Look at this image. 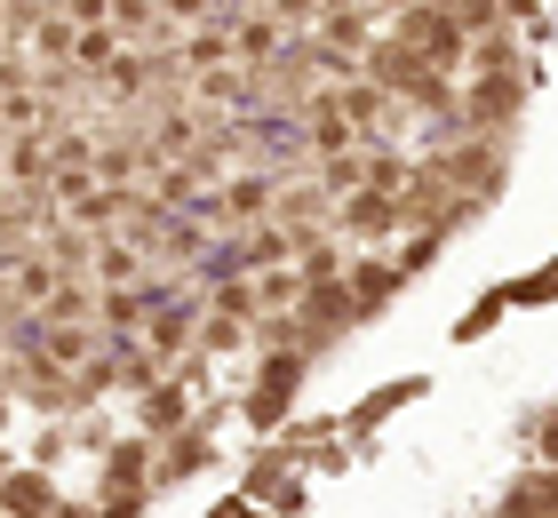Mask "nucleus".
<instances>
[{"label": "nucleus", "instance_id": "f257e3e1", "mask_svg": "<svg viewBox=\"0 0 558 518\" xmlns=\"http://www.w3.org/2000/svg\"><path fill=\"white\" fill-rule=\"evenodd\" d=\"M0 264H9V279H16V303H48V296L64 288L48 255H0Z\"/></svg>", "mask_w": 558, "mask_h": 518}, {"label": "nucleus", "instance_id": "f03ea898", "mask_svg": "<svg viewBox=\"0 0 558 518\" xmlns=\"http://www.w3.org/2000/svg\"><path fill=\"white\" fill-rule=\"evenodd\" d=\"M192 344V311H151V327H144V359H175V351H184Z\"/></svg>", "mask_w": 558, "mask_h": 518}, {"label": "nucleus", "instance_id": "7ed1b4c3", "mask_svg": "<svg viewBox=\"0 0 558 518\" xmlns=\"http://www.w3.org/2000/svg\"><path fill=\"white\" fill-rule=\"evenodd\" d=\"M136 264H144V255H136L129 240H96V248H88V272L105 279V288H129V279H136Z\"/></svg>", "mask_w": 558, "mask_h": 518}, {"label": "nucleus", "instance_id": "20e7f679", "mask_svg": "<svg viewBox=\"0 0 558 518\" xmlns=\"http://www.w3.org/2000/svg\"><path fill=\"white\" fill-rule=\"evenodd\" d=\"M112 57H120L112 24H81V33H72V64H81V72H112Z\"/></svg>", "mask_w": 558, "mask_h": 518}, {"label": "nucleus", "instance_id": "39448f33", "mask_svg": "<svg viewBox=\"0 0 558 518\" xmlns=\"http://www.w3.org/2000/svg\"><path fill=\"white\" fill-rule=\"evenodd\" d=\"M256 216H271V184H264V176H240V184L232 192H223V224H256Z\"/></svg>", "mask_w": 558, "mask_h": 518}, {"label": "nucleus", "instance_id": "423d86ee", "mask_svg": "<svg viewBox=\"0 0 558 518\" xmlns=\"http://www.w3.org/2000/svg\"><path fill=\"white\" fill-rule=\"evenodd\" d=\"M343 224L351 231H391L399 224V200L391 192H360V200H343Z\"/></svg>", "mask_w": 558, "mask_h": 518}, {"label": "nucleus", "instance_id": "0eeeda50", "mask_svg": "<svg viewBox=\"0 0 558 518\" xmlns=\"http://www.w3.org/2000/svg\"><path fill=\"white\" fill-rule=\"evenodd\" d=\"M351 136H360V128H351V120L336 112V104H319V112H312V152H319V160H336V152H351Z\"/></svg>", "mask_w": 558, "mask_h": 518}, {"label": "nucleus", "instance_id": "6e6552de", "mask_svg": "<svg viewBox=\"0 0 558 518\" xmlns=\"http://www.w3.org/2000/svg\"><path fill=\"white\" fill-rule=\"evenodd\" d=\"M105 24L120 40H136V33H160V0H112L105 9Z\"/></svg>", "mask_w": 558, "mask_h": 518}, {"label": "nucleus", "instance_id": "1a4fd4ad", "mask_svg": "<svg viewBox=\"0 0 558 518\" xmlns=\"http://www.w3.org/2000/svg\"><path fill=\"white\" fill-rule=\"evenodd\" d=\"M0 503H9L16 518H48V510H57V495H48V479H9V486H0Z\"/></svg>", "mask_w": 558, "mask_h": 518}, {"label": "nucleus", "instance_id": "9d476101", "mask_svg": "<svg viewBox=\"0 0 558 518\" xmlns=\"http://www.w3.org/2000/svg\"><path fill=\"white\" fill-rule=\"evenodd\" d=\"M319 33H327V48H336V57H351V48H367V16H360V9H327Z\"/></svg>", "mask_w": 558, "mask_h": 518}, {"label": "nucleus", "instance_id": "9b49d317", "mask_svg": "<svg viewBox=\"0 0 558 518\" xmlns=\"http://www.w3.org/2000/svg\"><path fill=\"white\" fill-rule=\"evenodd\" d=\"M391 288H399V272H391V264H360V272L343 279V296H351V303H384Z\"/></svg>", "mask_w": 558, "mask_h": 518}, {"label": "nucleus", "instance_id": "f8f14e48", "mask_svg": "<svg viewBox=\"0 0 558 518\" xmlns=\"http://www.w3.org/2000/svg\"><path fill=\"white\" fill-rule=\"evenodd\" d=\"M240 96H247V81H240V72L199 64V104H240Z\"/></svg>", "mask_w": 558, "mask_h": 518}, {"label": "nucleus", "instance_id": "ddd939ff", "mask_svg": "<svg viewBox=\"0 0 558 518\" xmlns=\"http://www.w3.org/2000/svg\"><path fill=\"white\" fill-rule=\"evenodd\" d=\"M295 296H303V279H295V272H279V264L256 279V311H279V303H295Z\"/></svg>", "mask_w": 558, "mask_h": 518}, {"label": "nucleus", "instance_id": "4468645a", "mask_svg": "<svg viewBox=\"0 0 558 518\" xmlns=\"http://www.w3.org/2000/svg\"><path fill=\"white\" fill-rule=\"evenodd\" d=\"M192 112H175V120H160V128H151V152H160V160H168V152H175V160H184V152H192Z\"/></svg>", "mask_w": 558, "mask_h": 518}, {"label": "nucleus", "instance_id": "2eb2a0df", "mask_svg": "<svg viewBox=\"0 0 558 518\" xmlns=\"http://www.w3.org/2000/svg\"><path fill=\"white\" fill-rule=\"evenodd\" d=\"M144 423H151V431L184 423V391H175V383H168V391H144Z\"/></svg>", "mask_w": 558, "mask_h": 518}, {"label": "nucleus", "instance_id": "dca6fc26", "mask_svg": "<svg viewBox=\"0 0 558 518\" xmlns=\"http://www.w3.org/2000/svg\"><path fill=\"white\" fill-rule=\"evenodd\" d=\"M336 112H343L351 128H367V120H384V96H375V88H343V96H336Z\"/></svg>", "mask_w": 558, "mask_h": 518}, {"label": "nucleus", "instance_id": "f3484780", "mask_svg": "<svg viewBox=\"0 0 558 518\" xmlns=\"http://www.w3.org/2000/svg\"><path fill=\"white\" fill-rule=\"evenodd\" d=\"M558 510V479L550 486H519V495H511V518H550Z\"/></svg>", "mask_w": 558, "mask_h": 518}, {"label": "nucleus", "instance_id": "a211bd4d", "mask_svg": "<svg viewBox=\"0 0 558 518\" xmlns=\"http://www.w3.org/2000/svg\"><path fill=\"white\" fill-rule=\"evenodd\" d=\"M33 48H48V57H72V24H64V16H48L40 33H33Z\"/></svg>", "mask_w": 558, "mask_h": 518}, {"label": "nucleus", "instance_id": "6ab92c4d", "mask_svg": "<svg viewBox=\"0 0 558 518\" xmlns=\"http://www.w3.org/2000/svg\"><path fill=\"white\" fill-rule=\"evenodd\" d=\"M216 0H160V24H199Z\"/></svg>", "mask_w": 558, "mask_h": 518}, {"label": "nucleus", "instance_id": "aec40b11", "mask_svg": "<svg viewBox=\"0 0 558 518\" xmlns=\"http://www.w3.org/2000/svg\"><path fill=\"white\" fill-rule=\"evenodd\" d=\"M271 16H279V24H312L319 0H271Z\"/></svg>", "mask_w": 558, "mask_h": 518}]
</instances>
